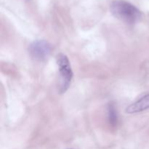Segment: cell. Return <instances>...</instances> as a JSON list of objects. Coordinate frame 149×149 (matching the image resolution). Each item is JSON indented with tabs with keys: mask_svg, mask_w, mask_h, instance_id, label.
Returning a JSON list of instances; mask_svg holds the SVG:
<instances>
[{
	"mask_svg": "<svg viewBox=\"0 0 149 149\" xmlns=\"http://www.w3.org/2000/svg\"><path fill=\"white\" fill-rule=\"evenodd\" d=\"M108 119L110 125L112 127H116L118 124V114L115 105L113 103H110L108 106Z\"/></svg>",
	"mask_w": 149,
	"mask_h": 149,
	"instance_id": "cell-5",
	"label": "cell"
},
{
	"mask_svg": "<svg viewBox=\"0 0 149 149\" xmlns=\"http://www.w3.org/2000/svg\"><path fill=\"white\" fill-rule=\"evenodd\" d=\"M57 64L60 72V93H65L69 88L73 78V71L68 57L63 53L58 54L56 56Z\"/></svg>",
	"mask_w": 149,
	"mask_h": 149,
	"instance_id": "cell-2",
	"label": "cell"
},
{
	"mask_svg": "<svg viewBox=\"0 0 149 149\" xmlns=\"http://www.w3.org/2000/svg\"><path fill=\"white\" fill-rule=\"evenodd\" d=\"M149 109V93L143 97L140 98L135 103H132L130 106L127 107L126 113L132 114V113H140L144 111Z\"/></svg>",
	"mask_w": 149,
	"mask_h": 149,
	"instance_id": "cell-4",
	"label": "cell"
},
{
	"mask_svg": "<svg viewBox=\"0 0 149 149\" xmlns=\"http://www.w3.org/2000/svg\"><path fill=\"white\" fill-rule=\"evenodd\" d=\"M110 10L115 17L129 24L137 23L142 17V13L138 7L125 0L112 1Z\"/></svg>",
	"mask_w": 149,
	"mask_h": 149,
	"instance_id": "cell-1",
	"label": "cell"
},
{
	"mask_svg": "<svg viewBox=\"0 0 149 149\" xmlns=\"http://www.w3.org/2000/svg\"><path fill=\"white\" fill-rule=\"evenodd\" d=\"M52 51V46L45 40H36L32 42L29 47L31 56L38 61H44L49 56Z\"/></svg>",
	"mask_w": 149,
	"mask_h": 149,
	"instance_id": "cell-3",
	"label": "cell"
}]
</instances>
